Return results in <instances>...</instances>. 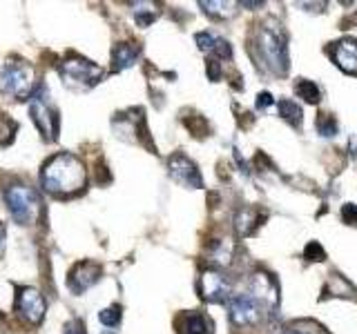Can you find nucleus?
<instances>
[{"label":"nucleus","instance_id":"12","mask_svg":"<svg viewBox=\"0 0 357 334\" xmlns=\"http://www.w3.org/2000/svg\"><path fill=\"white\" fill-rule=\"evenodd\" d=\"M100 278V267L92 261H81L72 267L70 278H67V285H70L72 292L83 294L85 289L92 287Z\"/></svg>","mask_w":357,"mask_h":334},{"label":"nucleus","instance_id":"9","mask_svg":"<svg viewBox=\"0 0 357 334\" xmlns=\"http://www.w3.org/2000/svg\"><path fill=\"white\" fill-rule=\"evenodd\" d=\"M167 172H170V176L174 178V181L183 187H190V189L204 187V178H201L199 167L181 152H176L167 159Z\"/></svg>","mask_w":357,"mask_h":334},{"label":"nucleus","instance_id":"6","mask_svg":"<svg viewBox=\"0 0 357 334\" xmlns=\"http://www.w3.org/2000/svg\"><path fill=\"white\" fill-rule=\"evenodd\" d=\"M31 118L36 122V127L40 129L43 138L45 141H54L56 138V132H59V118H56V109L50 103V96L45 92V87H40V92H36L31 96Z\"/></svg>","mask_w":357,"mask_h":334},{"label":"nucleus","instance_id":"3","mask_svg":"<svg viewBox=\"0 0 357 334\" xmlns=\"http://www.w3.org/2000/svg\"><path fill=\"white\" fill-rule=\"evenodd\" d=\"M36 85V72L27 61L11 58L0 67V92L11 98H27Z\"/></svg>","mask_w":357,"mask_h":334},{"label":"nucleus","instance_id":"1","mask_svg":"<svg viewBox=\"0 0 357 334\" xmlns=\"http://www.w3.org/2000/svg\"><path fill=\"white\" fill-rule=\"evenodd\" d=\"M85 165L74 154L63 152L45 163L40 172V185L54 196H70L85 187Z\"/></svg>","mask_w":357,"mask_h":334},{"label":"nucleus","instance_id":"26","mask_svg":"<svg viewBox=\"0 0 357 334\" xmlns=\"http://www.w3.org/2000/svg\"><path fill=\"white\" fill-rule=\"evenodd\" d=\"M65 334H87L85 332V326H83V321L81 319H74L67 323V328H65Z\"/></svg>","mask_w":357,"mask_h":334},{"label":"nucleus","instance_id":"5","mask_svg":"<svg viewBox=\"0 0 357 334\" xmlns=\"http://www.w3.org/2000/svg\"><path fill=\"white\" fill-rule=\"evenodd\" d=\"M59 74L65 81L67 87H74V89H89L92 85H96L103 76V70L96 67L94 63H89L85 58H70L61 63L59 67Z\"/></svg>","mask_w":357,"mask_h":334},{"label":"nucleus","instance_id":"21","mask_svg":"<svg viewBox=\"0 0 357 334\" xmlns=\"http://www.w3.org/2000/svg\"><path fill=\"white\" fill-rule=\"evenodd\" d=\"M98 319H100V323H103V326L116 328L119 323H121V305H109V308H105L98 315Z\"/></svg>","mask_w":357,"mask_h":334},{"label":"nucleus","instance_id":"28","mask_svg":"<svg viewBox=\"0 0 357 334\" xmlns=\"http://www.w3.org/2000/svg\"><path fill=\"white\" fill-rule=\"evenodd\" d=\"M273 103H275L273 94H268V92H261L259 96H257V109H266L268 105H273Z\"/></svg>","mask_w":357,"mask_h":334},{"label":"nucleus","instance_id":"29","mask_svg":"<svg viewBox=\"0 0 357 334\" xmlns=\"http://www.w3.org/2000/svg\"><path fill=\"white\" fill-rule=\"evenodd\" d=\"M219 76H221V67L217 61H208V78L210 81H219Z\"/></svg>","mask_w":357,"mask_h":334},{"label":"nucleus","instance_id":"8","mask_svg":"<svg viewBox=\"0 0 357 334\" xmlns=\"http://www.w3.org/2000/svg\"><path fill=\"white\" fill-rule=\"evenodd\" d=\"M228 315L232 326H255L257 321L261 319V308L259 301H257L252 294H237L228 301Z\"/></svg>","mask_w":357,"mask_h":334},{"label":"nucleus","instance_id":"10","mask_svg":"<svg viewBox=\"0 0 357 334\" xmlns=\"http://www.w3.org/2000/svg\"><path fill=\"white\" fill-rule=\"evenodd\" d=\"M45 299L33 287H18L16 292V310L27 323H40L45 317Z\"/></svg>","mask_w":357,"mask_h":334},{"label":"nucleus","instance_id":"25","mask_svg":"<svg viewBox=\"0 0 357 334\" xmlns=\"http://www.w3.org/2000/svg\"><path fill=\"white\" fill-rule=\"evenodd\" d=\"M342 221L346 223V225L357 228V205L346 203V205L342 207Z\"/></svg>","mask_w":357,"mask_h":334},{"label":"nucleus","instance_id":"18","mask_svg":"<svg viewBox=\"0 0 357 334\" xmlns=\"http://www.w3.org/2000/svg\"><path fill=\"white\" fill-rule=\"evenodd\" d=\"M199 7L212 18H230L237 14V3H208L204 0V3H199Z\"/></svg>","mask_w":357,"mask_h":334},{"label":"nucleus","instance_id":"24","mask_svg":"<svg viewBox=\"0 0 357 334\" xmlns=\"http://www.w3.org/2000/svg\"><path fill=\"white\" fill-rule=\"evenodd\" d=\"M197 42H199V49H201V51H210V49H215V47H217L219 38L212 36L210 31H201V33H197Z\"/></svg>","mask_w":357,"mask_h":334},{"label":"nucleus","instance_id":"20","mask_svg":"<svg viewBox=\"0 0 357 334\" xmlns=\"http://www.w3.org/2000/svg\"><path fill=\"white\" fill-rule=\"evenodd\" d=\"M132 7H137L134 9V18H137V22L141 27H148L150 22H154V18H156V11L152 9L154 5H150V3H134Z\"/></svg>","mask_w":357,"mask_h":334},{"label":"nucleus","instance_id":"13","mask_svg":"<svg viewBox=\"0 0 357 334\" xmlns=\"http://www.w3.org/2000/svg\"><path fill=\"white\" fill-rule=\"evenodd\" d=\"M261 221H266V212L250 207V205L241 207L237 214H234V232H237L239 239H245V237H250Z\"/></svg>","mask_w":357,"mask_h":334},{"label":"nucleus","instance_id":"2","mask_svg":"<svg viewBox=\"0 0 357 334\" xmlns=\"http://www.w3.org/2000/svg\"><path fill=\"white\" fill-rule=\"evenodd\" d=\"M255 47L259 58L268 65V70L273 74L284 76L288 72V47H286L284 31L279 29V25L268 22L266 27L257 31Z\"/></svg>","mask_w":357,"mask_h":334},{"label":"nucleus","instance_id":"11","mask_svg":"<svg viewBox=\"0 0 357 334\" xmlns=\"http://www.w3.org/2000/svg\"><path fill=\"white\" fill-rule=\"evenodd\" d=\"M331 61L346 74H357V40L344 38L328 47Z\"/></svg>","mask_w":357,"mask_h":334},{"label":"nucleus","instance_id":"23","mask_svg":"<svg viewBox=\"0 0 357 334\" xmlns=\"http://www.w3.org/2000/svg\"><path fill=\"white\" fill-rule=\"evenodd\" d=\"M304 256H306V261H312V263H319L326 259V252H324V248L317 243V241H310L306 245V250H304Z\"/></svg>","mask_w":357,"mask_h":334},{"label":"nucleus","instance_id":"15","mask_svg":"<svg viewBox=\"0 0 357 334\" xmlns=\"http://www.w3.org/2000/svg\"><path fill=\"white\" fill-rule=\"evenodd\" d=\"M141 56V47L137 42H119L114 49H112V70L121 72V70H128L137 58Z\"/></svg>","mask_w":357,"mask_h":334},{"label":"nucleus","instance_id":"27","mask_svg":"<svg viewBox=\"0 0 357 334\" xmlns=\"http://www.w3.org/2000/svg\"><path fill=\"white\" fill-rule=\"evenodd\" d=\"M215 51L219 54V58H226V61L232 56V47H230V45H228L226 40H221V38H219V42H217Z\"/></svg>","mask_w":357,"mask_h":334},{"label":"nucleus","instance_id":"17","mask_svg":"<svg viewBox=\"0 0 357 334\" xmlns=\"http://www.w3.org/2000/svg\"><path fill=\"white\" fill-rule=\"evenodd\" d=\"M295 94L301 98V100H306V103L310 105H317L319 103V98H321V92H319V87L312 83V81H306V78H299V81L295 83Z\"/></svg>","mask_w":357,"mask_h":334},{"label":"nucleus","instance_id":"19","mask_svg":"<svg viewBox=\"0 0 357 334\" xmlns=\"http://www.w3.org/2000/svg\"><path fill=\"white\" fill-rule=\"evenodd\" d=\"M279 116H284L290 125L299 127L301 120H304V111H301V107L297 103H293V100H279Z\"/></svg>","mask_w":357,"mask_h":334},{"label":"nucleus","instance_id":"16","mask_svg":"<svg viewBox=\"0 0 357 334\" xmlns=\"http://www.w3.org/2000/svg\"><path fill=\"white\" fill-rule=\"evenodd\" d=\"M252 296L259 301V303H266V305H277V287L273 283V278L259 272L252 276Z\"/></svg>","mask_w":357,"mask_h":334},{"label":"nucleus","instance_id":"7","mask_svg":"<svg viewBox=\"0 0 357 334\" xmlns=\"http://www.w3.org/2000/svg\"><path fill=\"white\" fill-rule=\"evenodd\" d=\"M232 285L228 276L219 270H204L199 276V294L204 296L208 303H226L230 301Z\"/></svg>","mask_w":357,"mask_h":334},{"label":"nucleus","instance_id":"22","mask_svg":"<svg viewBox=\"0 0 357 334\" xmlns=\"http://www.w3.org/2000/svg\"><path fill=\"white\" fill-rule=\"evenodd\" d=\"M317 129H319L321 136H335V134H337V120H335L333 116H328V114H319Z\"/></svg>","mask_w":357,"mask_h":334},{"label":"nucleus","instance_id":"30","mask_svg":"<svg viewBox=\"0 0 357 334\" xmlns=\"http://www.w3.org/2000/svg\"><path fill=\"white\" fill-rule=\"evenodd\" d=\"M3 250H5V228L0 225V254H3Z\"/></svg>","mask_w":357,"mask_h":334},{"label":"nucleus","instance_id":"31","mask_svg":"<svg viewBox=\"0 0 357 334\" xmlns=\"http://www.w3.org/2000/svg\"><path fill=\"white\" fill-rule=\"evenodd\" d=\"M284 334H304V332H299V330H286Z\"/></svg>","mask_w":357,"mask_h":334},{"label":"nucleus","instance_id":"14","mask_svg":"<svg viewBox=\"0 0 357 334\" xmlns=\"http://www.w3.org/2000/svg\"><path fill=\"white\" fill-rule=\"evenodd\" d=\"M178 334H212V321L199 312H183L176 319Z\"/></svg>","mask_w":357,"mask_h":334},{"label":"nucleus","instance_id":"4","mask_svg":"<svg viewBox=\"0 0 357 334\" xmlns=\"http://www.w3.org/2000/svg\"><path fill=\"white\" fill-rule=\"evenodd\" d=\"M5 203L11 218L20 225H31L38 218L40 212V198L27 185H11L5 192Z\"/></svg>","mask_w":357,"mask_h":334}]
</instances>
